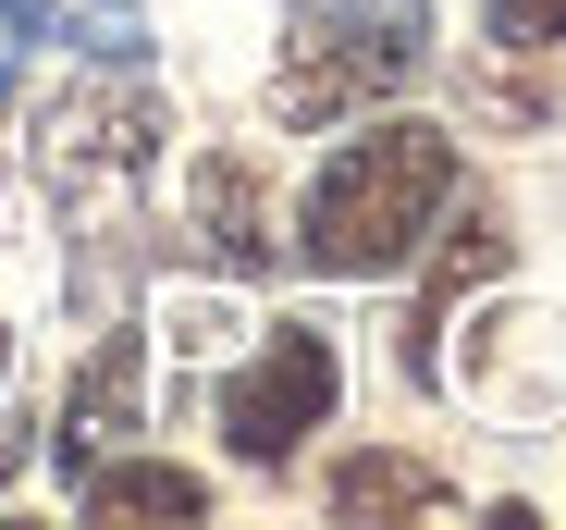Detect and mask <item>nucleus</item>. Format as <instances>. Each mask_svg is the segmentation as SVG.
I'll list each match as a JSON object with an SVG mask.
<instances>
[{
  "label": "nucleus",
  "mask_w": 566,
  "mask_h": 530,
  "mask_svg": "<svg viewBox=\"0 0 566 530\" xmlns=\"http://www.w3.org/2000/svg\"><path fill=\"white\" fill-rule=\"evenodd\" d=\"M333 383H345V371H333V345H321L308 321H271L247 358L222 371V395H210L222 457H234V469H283V457H296L308 432L333 419Z\"/></svg>",
  "instance_id": "20e7f679"
},
{
  "label": "nucleus",
  "mask_w": 566,
  "mask_h": 530,
  "mask_svg": "<svg viewBox=\"0 0 566 530\" xmlns=\"http://www.w3.org/2000/svg\"><path fill=\"white\" fill-rule=\"evenodd\" d=\"M296 38H283V74H271V112L321 136V124H357L369 100L419 86L431 62V0H283Z\"/></svg>",
  "instance_id": "f03ea898"
},
{
  "label": "nucleus",
  "mask_w": 566,
  "mask_h": 530,
  "mask_svg": "<svg viewBox=\"0 0 566 530\" xmlns=\"http://www.w3.org/2000/svg\"><path fill=\"white\" fill-rule=\"evenodd\" d=\"M74 493L99 506V518H210V481L172 469V457H99Z\"/></svg>",
  "instance_id": "1a4fd4ad"
},
{
  "label": "nucleus",
  "mask_w": 566,
  "mask_h": 530,
  "mask_svg": "<svg viewBox=\"0 0 566 530\" xmlns=\"http://www.w3.org/2000/svg\"><path fill=\"white\" fill-rule=\"evenodd\" d=\"M481 272H505V235H493V210H468L455 247H443V272H431V297H419V333H407V371L419 383H443V321H455V297L481 284Z\"/></svg>",
  "instance_id": "6e6552de"
},
{
  "label": "nucleus",
  "mask_w": 566,
  "mask_h": 530,
  "mask_svg": "<svg viewBox=\"0 0 566 530\" xmlns=\"http://www.w3.org/2000/svg\"><path fill=\"white\" fill-rule=\"evenodd\" d=\"M136 419H148V345H136V333H99V345H86V371H74V395H62L50 469H62V481H86L99 457H124V445H136Z\"/></svg>",
  "instance_id": "423d86ee"
},
{
  "label": "nucleus",
  "mask_w": 566,
  "mask_h": 530,
  "mask_svg": "<svg viewBox=\"0 0 566 530\" xmlns=\"http://www.w3.org/2000/svg\"><path fill=\"white\" fill-rule=\"evenodd\" d=\"M443 198H455V136L443 124H369V136H345L308 173L296 247H308V272H333V284L407 272V259L443 235Z\"/></svg>",
  "instance_id": "f257e3e1"
},
{
  "label": "nucleus",
  "mask_w": 566,
  "mask_h": 530,
  "mask_svg": "<svg viewBox=\"0 0 566 530\" xmlns=\"http://www.w3.org/2000/svg\"><path fill=\"white\" fill-rule=\"evenodd\" d=\"M481 25L505 50H566V0H481Z\"/></svg>",
  "instance_id": "9b49d317"
},
{
  "label": "nucleus",
  "mask_w": 566,
  "mask_h": 530,
  "mask_svg": "<svg viewBox=\"0 0 566 530\" xmlns=\"http://www.w3.org/2000/svg\"><path fill=\"white\" fill-rule=\"evenodd\" d=\"M160 136H172V112H160V86H148V62H86L74 86H50V100L25 112V160H38V186L50 198H124L136 173L160 160Z\"/></svg>",
  "instance_id": "7ed1b4c3"
},
{
  "label": "nucleus",
  "mask_w": 566,
  "mask_h": 530,
  "mask_svg": "<svg viewBox=\"0 0 566 530\" xmlns=\"http://www.w3.org/2000/svg\"><path fill=\"white\" fill-rule=\"evenodd\" d=\"M321 506L333 518H443V469H419V457H345L321 481Z\"/></svg>",
  "instance_id": "9d476101"
},
{
  "label": "nucleus",
  "mask_w": 566,
  "mask_h": 530,
  "mask_svg": "<svg viewBox=\"0 0 566 530\" xmlns=\"http://www.w3.org/2000/svg\"><path fill=\"white\" fill-rule=\"evenodd\" d=\"M172 259H198V272H222V284H259L271 272V198H259V160L247 148H198V160H185Z\"/></svg>",
  "instance_id": "39448f33"
},
{
  "label": "nucleus",
  "mask_w": 566,
  "mask_h": 530,
  "mask_svg": "<svg viewBox=\"0 0 566 530\" xmlns=\"http://www.w3.org/2000/svg\"><path fill=\"white\" fill-rule=\"evenodd\" d=\"M25 50H74V62H148V13H136V0H0V100L25 86Z\"/></svg>",
  "instance_id": "0eeeda50"
},
{
  "label": "nucleus",
  "mask_w": 566,
  "mask_h": 530,
  "mask_svg": "<svg viewBox=\"0 0 566 530\" xmlns=\"http://www.w3.org/2000/svg\"><path fill=\"white\" fill-rule=\"evenodd\" d=\"M13 469H25V445H13V432H0V493H13Z\"/></svg>",
  "instance_id": "f8f14e48"
}]
</instances>
